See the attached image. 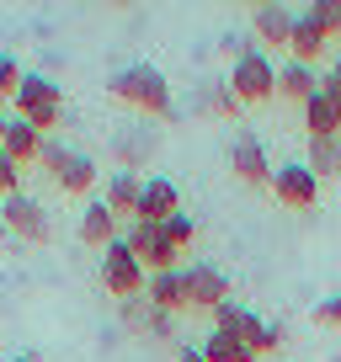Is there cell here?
Returning <instances> with one entry per match:
<instances>
[{"label":"cell","mask_w":341,"mask_h":362,"mask_svg":"<svg viewBox=\"0 0 341 362\" xmlns=\"http://www.w3.org/2000/svg\"><path fill=\"white\" fill-rule=\"evenodd\" d=\"M54 181H59V192H75V197L96 192V160L86 155V149H69L64 165L54 170Z\"/></svg>","instance_id":"obj_17"},{"label":"cell","mask_w":341,"mask_h":362,"mask_svg":"<svg viewBox=\"0 0 341 362\" xmlns=\"http://www.w3.org/2000/svg\"><path fill=\"white\" fill-rule=\"evenodd\" d=\"M75 235L86 240V245H102V250H107L117 235H123V224L112 218V208H107L102 197H91V203L80 208V224H75Z\"/></svg>","instance_id":"obj_14"},{"label":"cell","mask_w":341,"mask_h":362,"mask_svg":"<svg viewBox=\"0 0 341 362\" xmlns=\"http://www.w3.org/2000/svg\"><path fill=\"white\" fill-rule=\"evenodd\" d=\"M304 128H309V139H341V102H330L325 90H315L304 102Z\"/></svg>","instance_id":"obj_18"},{"label":"cell","mask_w":341,"mask_h":362,"mask_svg":"<svg viewBox=\"0 0 341 362\" xmlns=\"http://www.w3.org/2000/svg\"><path fill=\"white\" fill-rule=\"evenodd\" d=\"M250 37H256V48H288V37H294V11L277 6V0L250 6Z\"/></svg>","instance_id":"obj_9"},{"label":"cell","mask_w":341,"mask_h":362,"mask_svg":"<svg viewBox=\"0 0 341 362\" xmlns=\"http://www.w3.org/2000/svg\"><path fill=\"white\" fill-rule=\"evenodd\" d=\"M16 86H22V64H16L11 54H0V102H11Z\"/></svg>","instance_id":"obj_29"},{"label":"cell","mask_w":341,"mask_h":362,"mask_svg":"<svg viewBox=\"0 0 341 362\" xmlns=\"http://www.w3.org/2000/svg\"><path fill=\"white\" fill-rule=\"evenodd\" d=\"M182 214V192H176V181L170 176H149L144 192H139V224H166V218Z\"/></svg>","instance_id":"obj_11"},{"label":"cell","mask_w":341,"mask_h":362,"mask_svg":"<svg viewBox=\"0 0 341 362\" xmlns=\"http://www.w3.org/2000/svg\"><path fill=\"white\" fill-rule=\"evenodd\" d=\"M203 362H256V351H250L240 336H219V330H208V341H203Z\"/></svg>","instance_id":"obj_22"},{"label":"cell","mask_w":341,"mask_h":362,"mask_svg":"<svg viewBox=\"0 0 341 362\" xmlns=\"http://www.w3.org/2000/svg\"><path fill=\"white\" fill-rule=\"evenodd\" d=\"M182 288H187V309H203V315H214V309L229 298V277L214 267V261L182 267Z\"/></svg>","instance_id":"obj_7"},{"label":"cell","mask_w":341,"mask_h":362,"mask_svg":"<svg viewBox=\"0 0 341 362\" xmlns=\"http://www.w3.org/2000/svg\"><path fill=\"white\" fill-rule=\"evenodd\" d=\"M309 320H315L320 330H341V293L320 298V304H315V315H309Z\"/></svg>","instance_id":"obj_28"},{"label":"cell","mask_w":341,"mask_h":362,"mask_svg":"<svg viewBox=\"0 0 341 362\" xmlns=\"http://www.w3.org/2000/svg\"><path fill=\"white\" fill-rule=\"evenodd\" d=\"M16 192H22V165H11V160L0 155V203L16 197Z\"/></svg>","instance_id":"obj_31"},{"label":"cell","mask_w":341,"mask_h":362,"mask_svg":"<svg viewBox=\"0 0 341 362\" xmlns=\"http://www.w3.org/2000/svg\"><path fill=\"white\" fill-rule=\"evenodd\" d=\"M197 107H203V112H214V117H240V112H245V107L235 102L229 80H203V86H197Z\"/></svg>","instance_id":"obj_21"},{"label":"cell","mask_w":341,"mask_h":362,"mask_svg":"<svg viewBox=\"0 0 341 362\" xmlns=\"http://www.w3.org/2000/svg\"><path fill=\"white\" fill-rule=\"evenodd\" d=\"M11 107H16V117L33 123L43 139H48V128L64 123V90H59V80H48L43 69H22V86H16Z\"/></svg>","instance_id":"obj_2"},{"label":"cell","mask_w":341,"mask_h":362,"mask_svg":"<svg viewBox=\"0 0 341 362\" xmlns=\"http://www.w3.org/2000/svg\"><path fill=\"white\" fill-rule=\"evenodd\" d=\"M245 346L256 351V357H267V351H277V346H283V325H272V320H262V330H256V336H250Z\"/></svg>","instance_id":"obj_26"},{"label":"cell","mask_w":341,"mask_h":362,"mask_svg":"<svg viewBox=\"0 0 341 362\" xmlns=\"http://www.w3.org/2000/svg\"><path fill=\"white\" fill-rule=\"evenodd\" d=\"M117 315H123V325L128 330H144V320H149V298L139 293V298H123V309H117Z\"/></svg>","instance_id":"obj_30"},{"label":"cell","mask_w":341,"mask_h":362,"mask_svg":"<svg viewBox=\"0 0 341 362\" xmlns=\"http://www.w3.org/2000/svg\"><path fill=\"white\" fill-rule=\"evenodd\" d=\"M272 192H277V203H283V208H315L320 181L309 176L304 160H294V165H277L272 170Z\"/></svg>","instance_id":"obj_10"},{"label":"cell","mask_w":341,"mask_h":362,"mask_svg":"<svg viewBox=\"0 0 341 362\" xmlns=\"http://www.w3.org/2000/svg\"><path fill=\"white\" fill-rule=\"evenodd\" d=\"M139 192H144V181L134 176V170H112V176L102 181V203L112 208V218L117 224H134V214H139Z\"/></svg>","instance_id":"obj_12"},{"label":"cell","mask_w":341,"mask_h":362,"mask_svg":"<svg viewBox=\"0 0 341 362\" xmlns=\"http://www.w3.org/2000/svg\"><path fill=\"white\" fill-rule=\"evenodd\" d=\"M112 155H117V165H123V170H134L139 160H144V155H155V149H149V139H128V134H123Z\"/></svg>","instance_id":"obj_25"},{"label":"cell","mask_w":341,"mask_h":362,"mask_svg":"<svg viewBox=\"0 0 341 362\" xmlns=\"http://www.w3.org/2000/svg\"><path fill=\"white\" fill-rule=\"evenodd\" d=\"M37 149H43V134H37L33 123H22V117H6V134H0V155L11 160V165H27V160H37Z\"/></svg>","instance_id":"obj_15"},{"label":"cell","mask_w":341,"mask_h":362,"mask_svg":"<svg viewBox=\"0 0 341 362\" xmlns=\"http://www.w3.org/2000/svg\"><path fill=\"white\" fill-rule=\"evenodd\" d=\"M11 362H43V357H33V351H22V357H11Z\"/></svg>","instance_id":"obj_35"},{"label":"cell","mask_w":341,"mask_h":362,"mask_svg":"<svg viewBox=\"0 0 341 362\" xmlns=\"http://www.w3.org/2000/svg\"><path fill=\"white\" fill-rule=\"evenodd\" d=\"M107 90L112 102L134 107V112H149V117H170V86L155 64H123L107 75Z\"/></svg>","instance_id":"obj_1"},{"label":"cell","mask_w":341,"mask_h":362,"mask_svg":"<svg viewBox=\"0 0 341 362\" xmlns=\"http://www.w3.org/2000/svg\"><path fill=\"white\" fill-rule=\"evenodd\" d=\"M330 75H341V59H336V64H330Z\"/></svg>","instance_id":"obj_36"},{"label":"cell","mask_w":341,"mask_h":362,"mask_svg":"<svg viewBox=\"0 0 341 362\" xmlns=\"http://www.w3.org/2000/svg\"><path fill=\"white\" fill-rule=\"evenodd\" d=\"M229 170H235L245 187H272V165H267V144L256 134H235L229 144Z\"/></svg>","instance_id":"obj_8"},{"label":"cell","mask_w":341,"mask_h":362,"mask_svg":"<svg viewBox=\"0 0 341 362\" xmlns=\"http://www.w3.org/2000/svg\"><path fill=\"white\" fill-rule=\"evenodd\" d=\"M117 240L139 256V267H144V272H176V261H182V250L170 245V235L160 224H139V218H134Z\"/></svg>","instance_id":"obj_4"},{"label":"cell","mask_w":341,"mask_h":362,"mask_svg":"<svg viewBox=\"0 0 341 362\" xmlns=\"http://www.w3.org/2000/svg\"><path fill=\"white\" fill-rule=\"evenodd\" d=\"M102 283H107V293L123 304V298H139V293H144L149 272L139 267V256L123 245V240H112V245L102 250Z\"/></svg>","instance_id":"obj_5"},{"label":"cell","mask_w":341,"mask_h":362,"mask_svg":"<svg viewBox=\"0 0 341 362\" xmlns=\"http://www.w3.org/2000/svg\"><path fill=\"white\" fill-rule=\"evenodd\" d=\"M144 336H149V341H170V336H176V320H170V315H160V309H149Z\"/></svg>","instance_id":"obj_33"},{"label":"cell","mask_w":341,"mask_h":362,"mask_svg":"<svg viewBox=\"0 0 341 362\" xmlns=\"http://www.w3.org/2000/svg\"><path fill=\"white\" fill-rule=\"evenodd\" d=\"M144 298H149V309H160V315H176V309H187L182 267H176V272H149V283H144Z\"/></svg>","instance_id":"obj_16"},{"label":"cell","mask_w":341,"mask_h":362,"mask_svg":"<svg viewBox=\"0 0 341 362\" xmlns=\"http://www.w3.org/2000/svg\"><path fill=\"white\" fill-rule=\"evenodd\" d=\"M309 16H315V27L325 37H341V0H315L309 6Z\"/></svg>","instance_id":"obj_24"},{"label":"cell","mask_w":341,"mask_h":362,"mask_svg":"<svg viewBox=\"0 0 341 362\" xmlns=\"http://www.w3.org/2000/svg\"><path fill=\"white\" fill-rule=\"evenodd\" d=\"M64 155H69V144H59V139H43V149H37V165L54 176V170L64 165Z\"/></svg>","instance_id":"obj_32"},{"label":"cell","mask_w":341,"mask_h":362,"mask_svg":"<svg viewBox=\"0 0 341 362\" xmlns=\"http://www.w3.org/2000/svg\"><path fill=\"white\" fill-rule=\"evenodd\" d=\"M304 165H309L315 181H336L341 176V139H309Z\"/></svg>","instance_id":"obj_20"},{"label":"cell","mask_w":341,"mask_h":362,"mask_svg":"<svg viewBox=\"0 0 341 362\" xmlns=\"http://www.w3.org/2000/svg\"><path fill=\"white\" fill-rule=\"evenodd\" d=\"M176 362H203V346H176Z\"/></svg>","instance_id":"obj_34"},{"label":"cell","mask_w":341,"mask_h":362,"mask_svg":"<svg viewBox=\"0 0 341 362\" xmlns=\"http://www.w3.org/2000/svg\"><path fill=\"white\" fill-rule=\"evenodd\" d=\"M160 229H166V235H170V245H176V250H187V245H192V240H197V224H192V218H187V214L166 218V224H160Z\"/></svg>","instance_id":"obj_27"},{"label":"cell","mask_w":341,"mask_h":362,"mask_svg":"<svg viewBox=\"0 0 341 362\" xmlns=\"http://www.w3.org/2000/svg\"><path fill=\"white\" fill-rule=\"evenodd\" d=\"M245 320H250V309H240L235 298H224V304L214 309V330H219V336H240V330H245Z\"/></svg>","instance_id":"obj_23"},{"label":"cell","mask_w":341,"mask_h":362,"mask_svg":"<svg viewBox=\"0 0 341 362\" xmlns=\"http://www.w3.org/2000/svg\"><path fill=\"white\" fill-rule=\"evenodd\" d=\"M325 48H330V37L315 27V16H309V11H294V37H288L294 64H309V69H315L320 59H325Z\"/></svg>","instance_id":"obj_13"},{"label":"cell","mask_w":341,"mask_h":362,"mask_svg":"<svg viewBox=\"0 0 341 362\" xmlns=\"http://www.w3.org/2000/svg\"><path fill=\"white\" fill-rule=\"evenodd\" d=\"M315 90H320V75H315L309 64H294V59H288V64H277V96H283V102H299V107H304Z\"/></svg>","instance_id":"obj_19"},{"label":"cell","mask_w":341,"mask_h":362,"mask_svg":"<svg viewBox=\"0 0 341 362\" xmlns=\"http://www.w3.org/2000/svg\"><path fill=\"white\" fill-rule=\"evenodd\" d=\"M229 90H235L240 107H256V102H267V96H277V64L262 48H245V54L229 64Z\"/></svg>","instance_id":"obj_3"},{"label":"cell","mask_w":341,"mask_h":362,"mask_svg":"<svg viewBox=\"0 0 341 362\" xmlns=\"http://www.w3.org/2000/svg\"><path fill=\"white\" fill-rule=\"evenodd\" d=\"M0 224H6V235L27 240V245H43V240H48V208L37 203V197L16 192V197L0 203Z\"/></svg>","instance_id":"obj_6"},{"label":"cell","mask_w":341,"mask_h":362,"mask_svg":"<svg viewBox=\"0 0 341 362\" xmlns=\"http://www.w3.org/2000/svg\"><path fill=\"white\" fill-rule=\"evenodd\" d=\"M330 362H341V357H330Z\"/></svg>","instance_id":"obj_37"}]
</instances>
